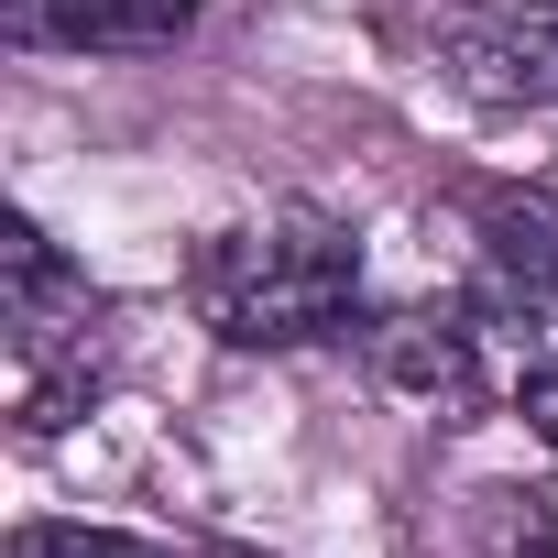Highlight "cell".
Returning a JSON list of instances; mask_svg holds the SVG:
<instances>
[{
    "label": "cell",
    "instance_id": "cell-1",
    "mask_svg": "<svg viewBox=\"0 0 558 558\" xmlns=\"http://www.w3.org/2000/svg\"><path fill=\"white\" fill-rule=\"evenodd\" d=\"M186 307L230 351H318L362 318V230L318 208L230 219L186 252Z\"/></svg>",
    "mask_w": 558,
    "mask_h": 558
},
{
    "label": "cell",
    "instance_id": "cell-2",
    "mask_svg": "<svg viewBox=\"0 0 558 558\" xmlns=\"http://www.w3.org/2000/svg\"><path fill=\"white\" fill-rule=\"evenodd\" d=\"M471 318H482V340H493V362L514 384L558 373V197H493L482 208Z\"/></svg>",
    "mask_w": 558,
    "mask_h": 558
},
{
    "label": "cell",
    "instance_id": "cell-3",
    "mask_svg": "<svg viewBox=\"0 0 558 558\" xmlns=\"http://www.w3.org/2000/svg\"><path fill=\"white\" fill-rule=\"evenodd\" d=\"M438 66L482 110H558V0H460L438 23Z\"/></svg>",
    "mask_w": 558,
    "mask_h": 558
},
{
    "label": "cell",
    "instance_id": "cell-4",
    "mask_svg": "<svg viewBox=\"0 0 558 558\" xmlns=\"http://www.w3.org/2000/svg\"><path fill=\"white\" fill-rule=\"evenodd\" d=\"M362 362H373V384L384 395H405V405H427L438 427H460L482 395H493V340H482V318L471 307H384L373 329H362Z\"/></svg>",
    "mask_w": 558,
    "mask_h": 558
},
{
    "label": "cell",
    "instance_id": "cell-5",
    "mask_svg": "<svg viewBox=\"0 0 558 558\" xmlns=\"http://www.w3.org/2000/svg\"><path fill=\"white\" fill-rule=\"evenodd\" d=\"M0 34L23 56H175L197 0H0Z\"/></svg>",
    "mask_w": 558,
    "mask_h": 558
},
{
    "label": "cell",
    "instance_id": "cell-6",
    "mask_svg": "<svg viewBox=\"0 0 558 558\" xmlns=\"http://www.w3.org/2000/svg\"><path fill=\"white\" fill-rule=\"evenodd\" d=\"M482 558H558V504L547 493H482Z\"/></svg>",
    "mask_w": 558,
    "mask_h": 558
},
{
    "label": "cell",
    "instance_id": "cell-7",
    "mask_svg": "<svg viewBox=\"0 0 558 558\" xmlns=\"http://www.w3.org/2000/svg\"><path fill=\"white\" fill-rule=\"evenodd\" d=\"M0 558H186L165 536H121V525H23Z\"/></svg>",
    "mask_w": 558,
    "mask_h": 558
},
{
    "label": "cell",
    "instance_id": "cell-8",
    "mask_svg": "<svg viewBox=\"0 0 558 558\" xmlns=\"http://www.w3.org/2000/svg\"><path fill=\"white\" fill-rule=\"evenodd\" d=\"M514 416H525V427L558 449V373H525V384H514Z\"/></svg>",
    "mask_w": 558,
    "mask_h": 558
},
{
    "label": "cell",
    "instance_id": "cell-9",
    "mask_svg": "<svg viewBox=\"0 0 558 558\" xmlns=\"http://www.w3.org/2000/svg\"><path fill=\"white\" fill-rule=\"evenodd\" d=\"M186 558H274V547H186Z\"/></svg>",
    "mask_w": 558,
    "mask_h": 558
}]
</instances>
